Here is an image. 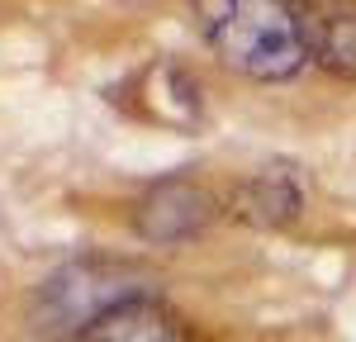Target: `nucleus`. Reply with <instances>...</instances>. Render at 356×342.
Instances as JSON below:
<instances>
[{
    "label": "nucleus",
    "mask_w": 356,
    "mask_h": 342,
    "mask_svg": "<svg viewBox=\"0 0 356 342\" xmlns=\"http://www.w3.org/2000/svg\"><path fill=\"white\" fill-rule=\"evenodd\" d=\"M195 15L209 48L243 76L285 81L309 57L290 0H195Z\"/></svg>",
    "instance_id": "obj_1"
},
{
    "label": "nucleus",
    "mask_w": 356,
    "mask_h": 342,
    "mask_svg": "<svg viewBox=\"0 0 356 342\" xmlns=\"http://www.w3.org/2000/svg\"><path fill=\"white\" fill-rule=\"evenodd\" d=\"M304 53L337 76H356V5L347 0H300Z\"/></svg>",
    "instance_id": "obj_2"
},
{
    "label": "nucleus",
    "mask_w": 356,
    "mask_h": 342,
    "mask_svg": "<svg viewBox=\"0 0 356 342\" xmlns=\"http://www.w3.org/2000/svg\"><path fill=\"white\" fill-rule=\"evenodd\" d=\"M81 342H186V328L147 300H119L81 328Z\"/></svg>",
    "instance_id": "obj_3"
},
{
    "label": "nucleus",
    "mask_w": 356,
    "mask_h": 342,
    "mask_svg": "<svg viewBox=\"0 0 356 342\" xmlns=\"http://www.w3.org/2000/svg\"><path fill=\"white\" fill-rule=\"evenodd\" d=\"M204 219H209V200L200 195V190H191V186H162L157 195L143 204L138 228L147 238H157V243H171V238L195 233Z\"/></svg>",
    "instance_id": "obj_4"
},
{
    "label": "nucleus",
    "mask_w": 356,
    "mask_h": 342,
    "mask_svg": "<svg viewBox=\"0 0 356 342\" xmlns=\"http://www.w3.org/2000/svg\"><path fill=\"white\" fill-rule=\"evenodd\" d=\"M247 195H257V209H261V224H271V219H285V214H295L300 209V190H290L285 181H271V176H261Z\"/></svg>",
    "instance_id": "obj_5"
}]
</instances>
